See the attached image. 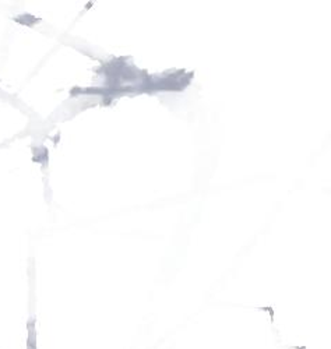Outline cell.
Segmentation results:
<instances>
[{
  "label": "cell",
  "instance_id": "1",
  "mask_svg": "<svg viewBox=\"0 0 331 349\" xmlns=\"http://www.w3.org/2000/svg\"><path fill=\"white\" fill-rule=\"evenodd\" d=\"M35 320L31 318L28 321V338H27V346L25 349H38L37 346V331H35Z\"/></svg>",
  "mask_w": 331,
  "mask_h": 349
},
{
  "label": "cell",
  "instance_id": "2",
  "mask_svg": "<svg viewBox=\"0 0 331 349\" xmlns=\"http://www.w3.org/2000/svg\"><path fill=\"white\" fill-rule=\"evenodd\" d=\"M294 349H306V346H295Z\"/></svg>",
  "mask_w": 331,
  "mask_h": 349
}]
</instances>
